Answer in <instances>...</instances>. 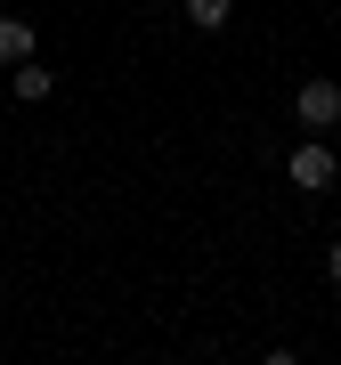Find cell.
I'll use <instances>...</instances> for the list:
<instances>
[{"mask_svg":"<svg viewBox=\"0 0 341 365\" xmlns=\"http://www.w3.org/2000/svg\"><path fill=\"white\" fill-rule=\"evenodd\" d=\"M285 179L301 187V195H325V187L341 179V163H333V146H317V138H301V146H292V155H285Z\"/></svg>","mask_w":341,"mask_h":365,"instance_id":"6da1fadb","label":"cell"},{"mask_svg":"<svg viewBox=\"0 0 341 365\" xmlns=\"http://www.w3.org/2000/svg\"><path fill=\"white\" fill-rule=\"evenodd\" d=\"M292 114H301V130H333L341 122V81H301V90H292Z\"/></svg>","mask_w":341,"mask_h":365,"instance_id":"7a4b0ae2","label":"cell"},{"mask_svg":"<svg viewBox=\"0 0 341 365\" xmlns=\"http://www.w3.org/2000/svg\"><path fill=\"white\" fill-rule=\"evenodd\" d=\"M33 49H41V41H33V25H25V16H0V66H25Z\"/></svg>","mask_w":341,"mask_h":365,"instance_id":"3957f363","label":"cell"},{"mask_svg":"<svg viewBox=\"0 0 341 365\" xmlns=\"http://www.w3.org/2000/svg\"><path fill=\"white\" fill-rule=\"evenodd\" d=\"M9 73H16V98H25V106H41V98L57 90V73L41 66V57H25V66H9Z\"/></svg>","mask_w":341,"mask_h":365,"instance_id":"277c9868","label":"cell"},{"mask_svg":"<svg viewBox=\"0 0 341 365\" xmlns=\"http://www.w3.org/2000/svg\"><path fill=\"white\" fill-rule=\"evenodd\" d=\"M228 16H236V0H187V25H203V33H220Z\"/></svg>","mask_w":341,"mask_h":365,"instance_id":"5b68a950","label":"cell"},{"mask_svg":"<svg viewBox=\"0 0 341 365\" xmlns=\"http://www.w3.org/2000/svg\"><path fill=\"white\" fill-rule=\"evenodd\" d=\"M325 268H333V284H341V235H333V252H325Z\"/></svg>","mask_w":341,"mask_h":365,"instance_id":"8992f818","label":"cell"},{"mask_svg":"<svg viewBox=\"0 0 341 365\" xmlns=\"http://www.w3.org/2000/svg\"><path fill=\"white\" fill-rule=\"evenodd\" d=\"M155 9H170V0H155Z\"/></svg>","mask_w":341,"mask_h":365,"instance_id":"52a82bcc","label":"cell"}]
</instances>
